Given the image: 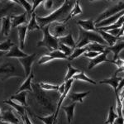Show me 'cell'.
Returning <instances> with one entry per match:
<instances>
[{
  "instance_id": "cell-1",
  "label": "cell",
  "mask_w": 124,
  "mask_h": 124,
  "mask_svg": "<svg viewBox=\"0 0 124 124\" xmlns=\"http://www.w3.org/2000/svg\"><path fill=\"white\" fill-rule=\"evenodd\" d=\"M75 2L73 1H65L62 5L55 11L52 12L51 14L46 17H37V23L41 28L53 23H63L66 19L69 13L73 8Z\"/></svg>"
},
{
  "instance_id": "cell-2",
  "label": "cell",
  "mask_w": 124,
  "mask_h": 124,
  "mask_svg": "<svg viewBox=\"0 0 124 124\" xmlns=\"http://www.w3.org/2000/svg\"><path fill=\"white\" fill-rule=\"evenodd\" d=\"M79 36L78 38L76 47L75 48H83L88 46L89 44L96 42L107 46L108 44L102 38V37L99 34L98 31H89L82 29L81 27L79 28Z\"/></svg>"
},
{
  "instance_id": "cell-3",
  "label": "cell",
  "mask_w": 124,
  "mask_h": 124,
  "mask_svg": "<svg viewBox=\"0 0 124 124\" xmlns=\"http://www.w3.org/2000/svg\"><path fill=\"white\" fill-rule=\"evenodd\" d=\"M43 31V39L37 42V46L46 47L50 52L56 51L59 48V41L57 38L54 37L49 31V25L41 28Z\"/></svg>"
},
{
  "instance_id": "cell-4",
  "label": "cell",
  "mask_w": 124,
  "mask_h": 124,
  "mask_svg": "<svg viewBox=\"0 0 124 124\" xmlns=\"http://www.w3.org/2000/svg\"><path fill=\"white\" fill-rule=\"evenodd\" d=\"M123 10H124V3L123 2H119V3H117L116 5L108 8L106 9L103 13H102L99 16V17L96 19V21H94V24L96 25V24L101 23L102 21L108 18V17H112V16L117 14V13H120V12H122Z\"/></svg>"
},
{
  "instance_id": "cell-5",
  "label": "cell",
  "mask_w": 124,
  "mask_h": 124,
  "mask_svg": "<svg viewBox=\"0 0 124 124\" xmlns=\"http://www.w3.org/2000/svg\"><path fill=\"white\" fill-rule=\"evenodd\" d=\"M49 31L54 37L57 39L65 37L69 33L66 28V25L63 23H53L50 24Z\"/></svg>"
},
{
  "instance_id": "cell-6",
  "label": "cell",
  "mask_w": 124,
  "mask_h": 124,
  "mask_svg": "<svg viewBox=\"0 0 124 124\" xmlns=\"http://www.w3.org/2000/svg\"><path fill=\"white\" fill-rule=\"evenodd\" d=\"M37 56V54L34 53L31 55H27V57L19 58L18 61L23 65L24 72H25V76L28 77L31 73V65H32L34 59Z\"/></svg>"
},
{
  "instance_id": "cell-7",
  "label": "cell",
  "mask_w": 124,
  "mask_h": 124,
  "mask_svg": "<svg viewBox=\"0 0 124 124\" xmlns=\"http://www.w3.org/2000/svg\"><path fill=\"white\" fill-rule=\"evenodd\" d=\"M110 51L108 50L107 49V47L105 48V51H103V53L100 54V55H99L97 57L93 58V59H92L90 62H89V70H91L93 69V67H95L97 65H99V64H101L103 63V62H110V61L107 58L108 55L109 54Z\"/></svg>"
},
{
  "instance_id": "cell-8",
  "label": "cell",
  "mask_w": 124,
  "mask_h": 124,
  "mask_svg": "<svg viewBox=\"0 0 124 124\" xmlns=\"http://www.w3.org/2000/svg\"><path fill=\"white\" fill-rule=\"evenodd\" d=\"M73 81H74V79H70V80H68L67 82H65V91H64V93L61 94V98H60V100H59V102H58V103H57L56 111H55V123H56L57 117H58V115H59L60 108L61 107V104H62V103H63V101L66 99V96L68 94V93H69L71 85H72V84H73Z\"/></svg>"
},
{
  "instance_id": "cell-9",
  "label": "cell",
  "mask_w": 124,
  "mask_h": 124,
  "mask_svg": "<svg viewBox=\"0 0 124 124\" xmlns=\"http://www.w3.org/2000/svg\"><path fill=\"white\" fill-rule=\"evenodd\" d=\"M10 19H11V27H13V28L19 27V26H23V24L27 25V13H23V14L17 16H11Z\"/></svg>"
},
{
  "instance_id": "cell-10",
  "label": "cell",
  "mask_w": 124,
  "mask_h": 124,
  "mask_svg": "<svg viewBox=\"0 0 124 124\" xmlns=\"http://www.w3.org/2000/svg\"><path fill=\"white\" fill-rule=\"evenodd\" d=\"M0 120L3 122H5V123H11V124L20 123V121L15 117L14 113H13L11 110L5 111V112H3V113H2V114L0 115Z\"/></svg>"
},
{
  "instance_id": "cell-11",
  "label": "cell",
  "mask_w": 124,
  "mask_h": 124,
  "mask_svg": "<svg viewBox=\"0 0 124 124\" xmlns=\"http://www.w3.org/2000/svg\"><path fill=\"white\" fill-rule=\"evenodd\" d=\"M122 79H123L122 77L117 76V74L116 73V71H115V73L113 74V75L111 78L103 79V80H101L100 82H99V84H108V85H111L112 87H113V90H114V92H115L116 90H117V87H118V85H119L120 81L122 80Z\"/></svg>"
},
{
  "instance_id": "cell-12",
  "label": "cell",
  "mask_w": 124,
  "mask_h": 124,
  "mask_svg": "<svg viewBox=\"0 0 124 124\" xmlns=\"http://www.w3.org/2000/svg\"><path fill=\"white\" fill-rule=\"evenodd\" d=\"M77 24L81 27L82 29L89 31H98V29L95 27L94 22L92 19L89 20H79L77 22Z\"/></svg>"
},
{
  "instance_id": "cell-13",
  "label": "cell",
  "mask_w": 124,
  "mask_h": 124,
  "mask_svg": "<svg viewBox=\"0 0 124 124\" xmlns=\"http://www.w3.org/2000/svg\"><path fill=\"white\" fill-rule=\"evenodd\" d=\"M58 41H59V43L64 44V45L70 47L72 49H75V47H76V42H75V41L72 37L71 31H69V33L65 37L59 38Z\"/></svg>"
},
{
  "instance_id": "cell-14",
  "label": "cell",
  "mask_w": 124,
  "mask_h": 124,
  "mask_svg": "<svg viewBox=\"0 0 124 124\" xmlns=\"http://www.w3.org/2000/svg\"><path fill=\"white\" fill-rule=\"evenodd\" d=\"M27 54H26L25 52H23L22 50L19 49V47L17 46H13L11 49L9 50V51L5 55L6 57H15V58H23V57H27Z\"/></svg>"
},
{
  "instance_id": "cell-15",
  "label": "cell",
  "mask_w": 124,
  "mask_h": 124,
  "mask_svg": "<svg viewBox=\"0 0 124 124\" xmlns=\"http://www.w3.org/2000/svg\"><path fill=\"white\" fill-rule=\"evenodd\" d=\"M17 31H18L20 50H23L24 48V46H25L26 36H27V25H23L17 27Z\"/></svg>"
},
{
  "instance_id": "cell-16",
  "label": "cell",
  "mask_w": 124,
  "mask_h": 124,
  "mask_svg": "<svg viewBox=\"0 0 124 124\" xmlns=\"http://www.w3.org/2000/svg\"><path fill=\"white\" fill-rule=\"evenodd\" d=\"M107 49L109 51H112V52L114 54L113 61H115V60H117V58H118V55H119V53L121 52L122 50L124 49V41H121V40H118L114 46H110V47H107Z\"/></svg>"
},
{
  "instance_id": "cell-17",
  "label": "cell",
  "mask_w": 124,
  "mask_h": 124,
  "mask_svg": "<svg viewBox=\"0 0 124 124\" xmlns=\"http://www.w3.org/2000/svg\"><path fill=\"white\" fill-rule=\"evenodd\" d=\"M98 32H99V35L102 37V38H103L106 41V43L108 44L110 46H114L115 44L117 43V41H118V39H117V37L110 35V34L108 33L107 31H101V30L98 29Z\"/></svg>"
},
{
  "instance_id": "cell-18",
  "label": "cell",
  "mask_w": 124,
  "mask_h": 124,
  "mask_svg": "<svg viewBox=\"0 0 124 124\" xmlns=\"http://www.w3.org/2000/svg\"><path fill=\"white\" fill-rule=\"evenodd\" d=\"M27 91H23L20 92L19 93L14 94L13 96H11V100L16 101L18 103V104L23 106V107H27V103L26 100V96H27Z\"/></svg>"
},
{
  "instance_id": "cell-19",
  "label": "cell",
  "mask_w": 124,
  "mask_h": 124,
  "mask_svg": "<svg viewBox=\"0 0 124 124\" xmlns=\"http://www.w3.org/2000/svg\"><path fill=\"white\" fill-rule=\"evenodd\" d=\"M90 93L89 91L88 92H84V93H71L68 95V99L70 100L73 103H83V99L86 97L89 93Z\"/></svg>"
},
{
  "instance_id": "cell-20",
  "label": "cell",
  "mask_w": 124,
  "mask_h": 124,
  "mask_svg": "<svg viewBox=\"0 0 124 124\" xmlns=\"http://www.w3.org/2000/svg\"><path fill=\"white\" fill-rule=\"evenodd\" d=\"M2 30L1 32L2 34H3L4 37H8V33L11 29V19L10 17H3L2 18Z\"/></svg>"
},
{
  "instance_id": "cell-21",
  "label": "cell",
  "mask_w": 124,
  "mask_h": 124,
  "mask_svg": "<svg viewBox=\"0 0 124 124\" xmlns=\"http://www.w3.org/2000/svg\"><path fill=\"white\" fill-rule=\"evenodd\" d=\"M34 78V75L33 73H31V75H29L28 77L27 78L24 83L23 85H21V87L19 88V89L16 92V94L17 93H19L20 92H23V91H30V92H32V89H31V79Z\"/></svg>"
},
{
  "instance_id": "cell-22",
  "label": "cell",
  "mask_w": 124,
  "mask_h": 124,
  "mask_svg": "<svg viewBox=\"0 0 124 124\" xmlns=\"http://www.w3.org/2000/svg\"><path fill=\"white\" fill-rule=\"evenodd\" d=\"M3 103H7V104L10 105L11 107H13V108L16 110V112H17V113H19L20 116H21L22 117L25 115V113H26L25 107H23V106H22V105L18 104V103H15V102H13V100H11V99L4 100V101H3Z\"/></svg>"
},
{
  "instance_id": "cell-23",
  "label": "cell",
  "mask_w": 124,
  "mask_h": 124,
  "mask_svg": "<svg viewBox=\"0 0 124 124\" xmlns=\"http://www.w3.org/2000/svg\"><path fill=\"white\" fill-rule=\"evenodd\" d=\"M76 106V103H73L69 106H64L62 107V109L65 112V114L67 117V121L69 123H71L72 119L74 117V112H75V108Z\"/></svg>"
},
{
  "instance_id": "cell-24",
  "label": "cell",
  "mask_w": 124,
  "mask_h": 124,
  "mask_svg": "<svg viewBox=\"0 0 124 124\" xmlns=\"http://www.w3.org/2000/svg\"><path fill=\"white\" fill-rule=\"evenodd\" d=\"M81 13H82V9L80 8L79 1H75V5H74L73 8H72V10L70 11V13H69V15H68V17H66V19L65 20V23H66V22L68 20L73 18V17H75V16L81 14Z\"/></svg>"
},
{
  "instance_id": "cell-25",
  "label": "cell",
  "mask_w": 124,
  "mask_h": 124,
  "mask_svg": "<svg viewBox=\"0 0 124 124\" xmlns=\"http://www.w3.org/2000/svg\"><path fill=\"white\" fill-rule=\"evenodd\" d=\"M88 47V51H94V52H98L99 54H102L103 51H105V48L107 46L103 45H101V44L96 43V42H93L90 43L87 46Z\"/></svg>"
},
{
  "instance_id": "cell-26",
  "label": "cell",
  "mask_w": 124,
  "mask_h": 124,
  "mask_svg": "<svg viewBox=\"0 0 124 124\" xmlns=\"http://www.w3.org/2000/svg\"><path fill=\"white\" fill-rule=\"evenodd\" d=\"M35 30H41V27L37 23V16L36 13H33L31 14V17L30 18V21L28 24H27V31H35Z\"/></svg>"
},
{
  "instance_id": "cell-27",
  "label": "cell",
  "mask_w": 124,
  "mask_h": 124,
  "mask_svg": "<svg viewBox=\"0 0 124 124\" xmlns=\"http://www.w3.org/2000/svg\"><path fill=\"white\" fill-rule=\"evenodd\" d=\"M67 68H68L67 74H66V75H65V79H64V80H65V82H67L68 80H70V79L73 78L74 75H77V74H79V73H80V72H81L80 70H79L74 68L70 63H68Z\"/></svg>"
},
{
  "instance_id": "cell-28",
  "label": "cell",
  "mask_w": 124,
  "mask_h": 124,
  "mask_svg": "<svg viewBox=\"0 0 124 124\" xmlns=\"http://www.w3.org/2000/svg\"><path fill=\"white\" fill-rule=\"evenodd\" d=\"M124 23V15L122 16L120 18L117 20V22L113 24L111 26H108V27H100V28H98L99 30H101V31H107L108 30H112V29H117V28H120V27L123 26V24Z\"/></svg>"
},
{
  "instance_id": "cell-29",
  "label": "cell",
  "mask_w": 124,
  "mask_h": 124,
  "mask_svg": "<svg viewBox=\"0 0 124 124\" xmlns=\"http://www.w3.org/2000/svg\"><path fill=\"white\" fill-rule=\"evenodd\" d=\"M88 51V47L87 46L83 48H75V50H74L73 53H72V55L68 57V61H72V60L75 59V58L80 56L81 55H84L85 52H87Z\"/></svg>"
},
{
  "instance_id": "cell-30",
  "label": "cell",
  "mask_w": 124,
  "mask_h": 124,
  "mask_svg": "<svg viewBox=\"0 0 124 124\" xmlns=\"http://www.w3.org/2000/svg\"><path fill=\"white\" fill-rule=\"evenodd\" d=\"M72 79H77V80L86 81V82H88V83L93 84V85H96V84H97L94 80H93V79H89V78L85 75V72H84V71H81L80 73H79V74H77V75H74Z\"/></svg>"
},
{
  "instance_id": "cell-31",
  "label": "cell",
  "mask_w": 124,
  "mask_h": 124,
  "mask_svg": "<svg viewBox=\"0 0 124 124\" xmlns=\"http://www.w3.org/2000/svg\"><path fill=\"white\" fill-rule=\"evenodd\" d=\"M47 55H49L51 58V61L55 59H63V60H68V57L65 55L64 53H62L61 51L56 50V51H53L51 52H49L46 54Z\"/></svg>"
},
{
  "instance_id": "cell-32",
  "label": "cell",
  "mask_w": 124,
  "mask_h": 124,
  "mask_svg": "<svg viewBox=\"0 0 124 124\" xmlns=\"http://www.w3.org/2000/svg\"><path fill=\"white\" fill-rule=\"evenodd\" d=\"M15 3H17L19 5L23 6L26 11H27V14L30 17V18H31V14H32V12H31L32 11V6L30 4V3H28V2H27V1H23V0H21V1H17V0H16Z\"/></svg>"
},
{
  "instance_id": "cell-33",
  "label": "cell",
  "mask_w": 124,
  "mask_h": 124,
  "mask_svg": "<svg viewBox=\"0 0 124 124\" xmlns=\"http://www.w3.org/2000/svg\"><path fill=\"white\" fill-rule=\"evenodd\" d=\"M117 117V114L114 112V108L113 106H111L109 108V113H108V117L107 120L105 122V124H113L115 119Z\"/></svg>"
},
{
  "instance_id": "cell-34",
  "label": "cell",
  "mask_w": 124,
  "mask_h": 124,
  "mask_svg": "<svg viewBox=\"0 0 124 124\" xmlns=\"http://www.w3.org/2000/svg\"><path fill=\"white\" fill-rule=\"evenodd\" d=\"M36 117L37 119L41 120V122H43L44 124H55V113H52L48 117H40V116L36 115Z\"/></svg>"
},
{
  "instance_id": "cell-35",
  "label": "cell",
  "mask_w": 124,
  "mask_h": 124,
  "mask_svg": "<svg viewBox=\"0 0 124 124\" xmlns=\"http://www.w3.org/2000/svg\"><path fill=\"white\" fill-rule=\"evenodd\" d=\"M13 46H15V44L12 42L11 40L10 39L7 40L4 42L0 43V51H3V52H4V51H8V52L9 50L11 49Z\"/></svg>"
},
{
  "instance_id": "cell-36",
  "label": "cell",
  "mask_w": 124,
  "mask_h": 124,
  "mask_svg": "<svg viewBox=\"0 0 124 124\" xmlns=\"http://www.w3.org/2000/svg\"><path fill=\"white\" fill-rule=\"evenodd\" d=\"M58 49H60L59 51H61L62 53L65 54L67 57L70 56L74 51H73L74 49H72V48L67 46L64 45V44H61V43H59V48H58Z\"/></svg>"
},
{
  "instance_id": "cell-37",
  "label": "cell",
  "mask_w": 124,
  "mask_h": 124,
  "mask_svg": "<svg viewBox=\"0 0 124 124\" xmlns=\"http://www.w3.org/2000/svg\"><path fill=\"white\" fill-rule=\"evenodd\" d=\"M39 85L41 89L45 90H58L59 89V85H53L51 84L44 83V82H41Z\"/></svg>"
},
{
  "instance_id": "cell-38",
  "label": "cell",
  "mask_w": 124,
  "mask_h": 124,
  "mask_svg": "<svg viewBox=\"0 0 124 124\" xmlns=\"http://www.w3.org/2000/svg\"><path fill=\"white\" fill-rule=\"evenodd\" d=\"M110 62L115 64L118 67V69H123V68H124V60L120 59L119 57L117 60H115V61H110Z\"/></svg>"
},
{
  "instance_id": "cell-39",
  "label": "cell",
  "mask_w": 124,
  "mask_h": 124,
  "mask_svg": "<svg viewBox=\"0 0 124 124\" xmlns=\"http://www.w3.org/2000/svg\"><path fill=\"white\" fill-rule=\"evenodd\" d=\"M99 55H100L99 53L98 52H94V51H87V52H85L84 54V55H85V57H88V58H90V59H93V58L97 57Z\"/></svg>"
},
{
  "instance_id": "cell-40",
  "label": "cell",
  "mask_w": 124,
  "mask_h": 124,
  "mask_svg": "<svg viewBox=\"0 0 124 124\" xmlns=\"http://www.w3.org/2000/svg\"><path fill=\"white\" fill-rule=\"evenodd\" d=\"M119 31H120V28H117V29L108 30V31H107V32L108 33V34H110V35L113 36V37H116L117 38V36H118Z\"/></svg>"
},
{
  "instance_id": "cell-41",
  "label": "cell",
  "mask_w": 124,
  "mask_h": 124,
  "mask_svg": "<svg viewBox=\"0 0 124 124\" xmlns=\"http://www.w3.org/2000/svg\"><path fill=\"white\" fill-rule=\"evenodd\" d=\"M43 4L46 9H51L54 5L53 1H43Z\"/></svg>"
},
{
  "instance_id": "cell-42",
  "label": "cell",
  "mask_w": 124,
  "mask_h": 124,
  "mask_svg": "<svg viewBox=\"0 0 124 124\" xmlns=\"http://www.w3.org/2000/svg\"><path fill=\"white\" fill-rule=\"evenodd\" d=\"M22 119H23L24 124H32L31 123V121H30V119L28 117V115H27V113H25V115H24L23 117H22Z\"/></svg>"
},
{
  "instance_id": "cell-43",
  "label": "cell",
  "mask_w": 124,
  "mask_h": 124,
  "mask_svg": "<svg viewBox=\"0 0 124 124\" xmlns=\"http://www.w3.org/2000/svg\"><path fill=\"white\" fill-rule=\"evenodd\" d=\"M113 124H124V120H123V117H118L115 119Z\"/></svg>"
},
{
  "instance_id": "cell-44",
  "label": "cell",
  "mask_w": 124,
  "mask_h": 124,
  "mask_svg": "<svg viewBox=\"0 0 124 124\" xmlns=\"http://www.w3.org/2000/svg\"><path fill=\"white\" fill-rule=\"evenodd\" d=\"M43 3V1H33V6H32V13H35V9L37 8V6H39L40 4H41V3Z\"/></svg>"
},
{
  "instance_id": "cell-45",
  "label": "cell",
  "mask_w": 124,
  "mask_h": 124,
  "mask_svg": "<svg viewBox=\"0 0 124 124\" xmlns=\"http://www.w3.org/2000/svg\"><path fill=\"white\" fill-rule=\"evenodd\" d=\"M123 35H124V23L123 24V26L120 27V31H119L118 36H117V39H120Z\"/></svg>"
},
{
  "instance_id": "cell-46",
  "label": "cell",
  "mask_w": 124,
  "mask_h": 124,
  "mask_svg": "<svg viewBox=\"0 0 124 124\" xmlns=\"http://www.w3.org/2000/svg\"><path fill=\"white\" fill-rule=\"evenodd\" d=\"M65 83H63L61 86H59V92H60V93L61 94H62V93H64V91H65Z\"/></svg>"
},
{
  "instance_id": "cell-47",
  "label": "cell",
  "mask_w": 124,
  "mask_h": 124,
  "mask_svg": "<svg viewBox=\"0 0 124 124\" xmlns=\"http://www.w3.org/2000/svg\"><path fill=\"white\" fill-rule=\"evenodd\" d=\"M118 96H119V99L120 100H121V102L123 103V100H124V89H123V90H121L118 93Z\"/></svg>"
},
{
  "instance_id": "cell-48",
  "label": "cell",
  "mask_w": 124,
  "mask_h": 124,
  "mask_svg": "<svg viewBox=\"0 0 124 124\" xmlns=\"http://www.w3.org/2000/svg\"><path fill=\"white\" fill-rule=\"evenodd\" d=\"M0 124H11V123H5V122H3L0 120Z\"/></svg>"
},
{
  "instance_id": "cell-49",
  "label": "cell",
  "mask_w": 124,
  "mask_h": 124,
  "mask_svg": "<svg viewBox=\"0 0 124 124\" xmlns=\"http://www.w3.org/2000/svg\"><path fill=\"white\" fill-rule=\"evenodd\" d=\"M3 54H5L4 52H3V51H0V57H1V56H3Z\"/></svg>"
},
{
  "instance_id": "cell-50",
  "label": "cell",
  "mask_w": 124,
  "mask_h": 124,
  "mask_svg": "<svg viewBox=\"0 0 124 124\" xmlns=\"http://www.w3.org/2000/svg\"><path fill=\"white\" fill-rule=\"evenodd\" d=\"M118 40H121V41H124V35H123V37H122L120 39H118Z\"/></svg>"
},
{
  "instance_id": "cell-51",
  "label": "cell",
  "mask_w": 124,
  "mask_h": 124,
  "mask_svg": "<svg viewBox=\"0 0 124 124\" xmlns=\"http://www.w3.org/2000/svg\"><path fill=\"white\" fill-rule=\"evenodd\" d=\"M123 120H124V109H123Z\"/></svg>"
},
{
  "instance_id": "cell-52",
  "label": "cell",
  "mask_w": 124,
  "mask_h": 124,
  "mask_svg": "<svg viewBox=\"0 0 124 124\" xmlns=\"http://www.w3.org/2000/svg\"><path fill=\"white\" fill-rule=\"evenodd\" d=\"M19 124H24V123H23V120H22V122H21V123H20Z\"/></svg>"
},
{
  "instance_id": "cell-53",
  "label": "cell",
  "mask_w": 124,
  "mask_h": 124,
  "mask_svg": "<svg viewBox=\"0 0 124 124\" xmlns=\"http://www.w3.org/2000/svg\"><path fill=\"white\" fill-rule=\"evenodd\" d=\"M1 114H2V109L0 108V115H1Z\"/></svg>"
},
{
  "instance_id": "cell-54",
  "label": "cell",
  "mask_w": 124,
  "mask_h": 124,
  "mask_svg": "<svg viewBox=\"0 0 124 124\" xmlns=\"http://www.w3.org/2000/svg\"><path fill=\"white\" fill-rule=\"evenodd\" d=\"M2 23V18H0V23Z\"/></svg>"
}]
</instances>
